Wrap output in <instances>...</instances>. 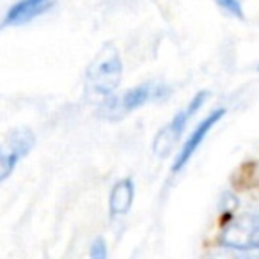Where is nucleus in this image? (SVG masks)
<instances>
[{"label":"nucleus","instance_id":"nucleus-9","mask_svg":"<svg viewBox=\"0 0 259 259\" xmlns=\"http://www.w3.org/2000/svg\"><path fill=\"white\" fill-rule=\"evenodd\" d=\"M215 4L222 9L226 15L233 16L236 20H245V11H243V4L240 0H215Z\"/></svg>","mask_w":259,"mask_h":259},{"label":"nucleus","instance_id":"nucleus-2","mask_svg":"<svg viewBox=\"0 0 259 259\" xmlns=\"http://www.w3.org/2000/svg\"><path fill=\"white\" fill-rule=\"evenodd\" d=\"M170 94V89L167 85L156 82H146L134 89L126 91L121 96H115L108 100L103 107V114L110 119H119L126 115L128 112H134L151 101H162Z\"/></svg>","mask_w":259,"mask_h":259},{"label":"nucleus","instance_id":"nucleus-6","mask_svg":"<svg viewBox=\"0 0 259 259\" xmlns=\"http://www.w3.org/2000/svg\"><path fill=\"white\" fill-rule=\"evenodd\" d=\"M224 115H226V108H217V110H213L208 117H204L201 122H199L197 128H195L190 134V137L187 139V142L181 146L180 153H178L176 160H174V163H172V172L174 174H178L188 162H190V158L195 155V151L199 149V146L204 142V139L208 137V134L213 130V126H215L217 122L224 117Z\"/></svg>","mask_w":259,"mask_h":259},{"label":"nucleus","instance_id":"nucleus-10","mask_svg":"<svg viewBox=\"0 0 259 259\" xmlns=\"http://www.w3.org/2000/svg\"><path fill=\"white\" fill-rule=\"evenodd\" d=\"M89 255L93 259H105L107 257V245H105V240L103 238H96L91 245V250H89Z\"/></svg>","mask_w":259,"mask_h":259},{"label":"nucleus","instance_id":"nucleus-1","mask_svg":"<svg viewBox=\"0 0 259 259\" xmlns=\"http://www.w3.org/2000/svg\"><path fill=\"white\" fill-rule=\"evenodd\" d=\"M122 80V61L119 50L112 45H105L85 71V82L89 91L100 96H110L115 93Z\"/></svg>","mask_w":259,"mask_h":259},{"label":"nucleus","instance_id":"nucleus-5","mask_svg":"<svg viewBox=\"0 0 259 259\" xmlns=\"http://www.w3.org/2000/svg\"><path fill=\"white\" fill-rule=\"evenodd\" d=\"M34 142L36 139L29 128H18L8 135L4 144H0V183L11 176L23 156L29 155Z\"/></svg>","mask_w":259,"mask_h":259},{"label":"nucleus","instance_id":"nucleus-4","mask_svg":"<svg viewBox=\"0 0 259 259\" xmlns=\"http://www.w3.org/2000/svg\"><path fill=\"white\" fill-rule=\"evenodd\" d=\"M219 243L234 250H259V215L234 219L224 227Z\"/></svg>","mask_w":259,"mask_h":259},{"label":"nucleus","instance_id":"nucleus-3","mask_svg":"<svg viewBox=\"0 0 259 259\" xmlns=\"http://www.w3.org/2000/svg\"><path fill=\"white\" fill-rule=\"evenodd\" d=\"M208 96H209L208 91L197 93L190 100V103H187V107H183L176 115H174L172 121H170L169 124H165L162 130H160L158 135H156L155 141H153V151H155L156 156L165 158V156L172 151V148L178 144V141H180L181 135H183L188 121L201 110V107L204 105V101Z\"/></svg>","mask_w":259,"mask_h":259},{"label":"nucleus","instance_id":"nucleus-8","mask_svg":"<svg viewBox=\"0 0 259 259\" xmlns=\"http://www.w3.org/2000/svg\"><path fill=\"white\" fill-rule=\"evenodd\" d=\"M134 195H135V185L132 178H124V180L117 181L112 187L110 197H108V211L110 217H122L130 211L132 204H134Z\"/></svg>","mask_w":259,"mask_h":259},{"label":"nucleus","instance_id":"nucleus-11","mask_svg":"<svg viewBox=\"0 0 259 259\" xmlns=\"http://www.w3.org/2000/svg\"><path fill=\"white\" fill-rule=\"evenodd\" d=\"M257 69H259V66H257Z\"/></svg>","mask_w":259,"mask_h":259},{"label":"nucleus","instance_id":"nucleus-7","mask_svg":"<svg viewBox=\"0 0 259 259\" xmlns=\"http://www.w3.org/2000/svg\"><path fill=\"white\" fill-rule=\"evenodd\" d=\"M54 6V0H18L15 6H11L6 18L2 22V27H18L32 22L39 15Z\"/></svg>","mask_w":259,"mask_h":259}]
</instances>
